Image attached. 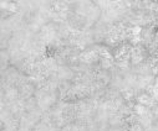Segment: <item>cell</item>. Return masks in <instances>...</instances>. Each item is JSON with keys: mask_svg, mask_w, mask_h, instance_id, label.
<instances>
[{"mask_svg": "<svg viewBox=\"0 0 158 131\" xmlns=\"http://www.w3.org/2000/svg\"><path fill=\"white\" fill-rule=\"evenodd\" d=\"M135 99H136V102H137L138 104L144 105V106L151 108V109L158 104V103L151 97V94L147 93V92H139V93H137L136 97H135Z\"/></svg>", "mask_w": 158, "mask_h": 131, "instance_id": "1", "label": "cell"}, {"mask_svg": "<svg viewBox=\"0 0 158 131\" xmlns=\"http://www.w3.org/2000/svg\"><path fill=\"white\" fill-rule=\"evenodd\" d=\"M152 113H153L154 119H156V120H158V104H157L156 106H153V108H152Z\"/></svg>", "mask_w": 158, "mask_h": 131, "instance_id": "2", "label": "cell"}, {"mask_svg": "<svg viewBox=\"0 0 158 131\" xmlns=\"http://www.w3.org/2000/svg\"><path fill=\"white\" fill-rule=\"evenodd\" d=\"M153 85L156 87V88H158V75L154 78V83H153Z\"/></svg>", "mask_w": 158, "mask_h": 131, "instance_id": "3", "label": "cell"}]
</instances>
